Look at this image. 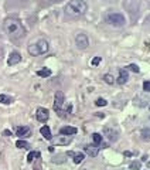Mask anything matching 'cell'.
<instances>
[{
	"mask_svg": "<svg viewBox=\"0 0 150 170\" xmlns=\"http://www.w3.org/2000/svg\"><path fill=\"white\" fill-rule=\"evenodd\" d=\"M4 31L7 33V35L12 40H20L26 35V29L21 24V21L16 18V17H7L3 23Z\"/></svg>",
	"mask_w": 150,
	"mask_h": 170,
	"instance_id": "cell-1",
	"label": "cell"
},
{
	"mask_svg": "<svg viewBox=\"0 0 150 170\" xmlns=\"http://www.w3.org/2000/svg\"><path fill=\"white\" fill-rule=\"evenodd\" d=\"M88 10V4L83 0H71L65 6V13L71 17H79Z\"/></svg>",
	"mask_w": 150,
	"mask_h": 170,
	"instance_id": "cell-2",
	"label": "cell"
},
{
	"mask_svg": "<svg viewBox=\"0 0 150 170\" xmlns=\"http://www.w3.org/2000/svg\"><path fill=\"white\" fill-rule=\"evenodd\" d=\"M50 48L47 40H38L37 43H34L31 46H29V54L30 55H41L44 52H47Z\"/></svg>",
	"mask_w": 150,
	"mask_h": 170,
	"instance_id": "cell-3",
	"label": "cell"
},
{
	"mask_svg": "<svg viewBox=\"0 0 150 170\" xmlns=\"http://www.w3.org/2000/svg\"><path fill=\"white\" fill-rule=\"evenodd\" d=\"M106 21L115 27H123L126 24V20H125V16L120 14V13H109L106 16Z\"/></svg>",
	"mask_w": 150,
	"mask_h": 170,
	"instance_id": "cell-4",
	"label": "cell"
},
{
	"mask_svg": "<svg viewBox=\"0 0 150 170\" xmlns=\"http://www.w3.org/2000/svg\"><path fill=\"white\" fill-rule=\"evenodd\" d=\"M64 103H65V97H64V94H62L61 91H57V92H55V98H54V109L60 114V112H61V108L64 106Z\"/></svg>",
	"mask_w": 150,
	"mask_h": 170,
	"instance_id": "cell-5",
	"label": "cell"
},
{
	"mask_svg": "<svg viewBox=\"0 0 150 170\" xmlns=\"http://www.w3.org/2000/svg\"><path fill=\"white\" fill-rule=\"evenodd\" d=\"M75 44H77V47H78L79 50H85V48L89 46L88 35H86V34H83V33L77 34V37H75Z\"/></svg>",
	"mask_w": 150,
	"mask_h": 170,
	"instance_id": "cell-6",
	"label": "cell"
},
{
	"mask_svg": "<svg viewBox=\"0 0 150 170\" xmlns=\"http://www.w3.org/2000/svg\"><path fill=\"white\" fill-rule=\"evenodd\" d=\"M35 116H37V120H40V122L44 123V122H47L48 118H50V112H48V109H45V108H38Z\"/></svg>",
	"mask_w": 150,
	"mask_h": 170,
	"instance_id": "cell-7",
	"label": "cell"
},
{
	"mask_svg": "<svg viewBox=\"0 0 150 170\" xmlns=\"http://www.w3.org/2000/svg\"><path fill=\"white\" fill-rule=\"evenodd\" d=\"M71 140H72V136H57L55 139H54V143L55 145H62V146H67L71 143Z\"/></svg>",
	"mask_w": 150,
	"mask_h": 170,
	"instance_id": "cell-8",
	"label": "cell"
},
{
	"mask_svg": "<svg viewBox=\"0 0 150 170\" xmlns=\"http://www.w3.org/2000/svg\"><path fill=\"white\" fill-rule=\"evenodd\" d=\"M21 61V55H20V52H17V51H13L12 54H10V57H9V60H7V64L9 65H16Z\"/></svg>",
	"mask_w": 150,
	"mask_h": 170,
	"instance_id": "cell-9",
	"label": "cell"
},
{
	"mask_svg": "<svg viewBox=\"0 0 150 170\" xmlns=\"http://www.w3.org/2000/svg\"><path fill=\"white\" fill-rule=\"evenodd\" d=\"M83 152L86 153V154H89V156H92V157H95V156H98V153H99V148L95 146V145H86V146L83 148Z\"/></svg>",
	"mask_w": 150,
	"mask_h": 170,
	"instance_id": "cell-10",
	"label": "cell"
},
{
	"mask_svg": "<svg viewBox=\"0 0 150 170\" xmlns=\"http://www.w3.org/2000/svg\"><path fill=\"white\" fill-rule=\"evenodd\" d=\"M77 132H78V129L74 128V126H64V128L60 129V135H64V136H72L75 135Z\"/></svg>",
	"mask_w": 150,
	"mask_h": 170,
	"instance_id": "cell-11",
	"label": "cell"
},
{
	"mask_svg": "<svg viewBox=\"0 0 150 170\" xmlns=\"http://www.w3.org/2000/svg\"><path fill=\"white\" fill-rule=\"evenodd\" d=\"M128 80H129V74H128V71L126 69H120L119 71V77H117L116 82L119 85H123L128 82Z\"/></svg>",
	"mask_w": 150,
	"mask_h": 170,
	"instance_id": "cell-12",
	"label": "cell"
},
{
	"mask_svg": "<svg viewBox=\"0 0 150 170\" xmlns=\"http://www.w3.org/2000/svg\"><path fill=\"white\" fill-rule=\"evenodd\" d=\"M16 135L20 137H26L30 135V128L29 126H17L16 128Z\"/></svg>",
	"mask_w": 150,
	"mask_h": 170,
	"instance_id": "cell-13",
	"label": "cell"
},
{
	"mask_svg": "<svg viewBox=\"0 0 150 170\" xmlns=\"http://www.w3.org/2000/svg\"><path fill=\"white\" fill-rule=\"evenodd\" d=\"M103 132H105V135L108 136V139H109L111 142H115L117 139V132L113 131V129H111V128H105Z\"/></svg>",
	"mask_w": 150,
	"mask_h": 170,
	"instance_id": "cell-14",
	"label": "cell"
},
{
	"mask_svg": "<svg viewBox=\"0 0 150 170\" xmlns=\"http://www.w3.org/2000/svg\"><path fill=\"white\" fill-rule=\"evenodd\" d=\"M69 156H72L74 157V163L75 165H79V163H82V160L85 159V156H83V153H72V152H68Z\"/></svg>",
	"mask_w": 150,
	"mask_h": 170,
	"instance_id": "cell-15",
	"label": "cell"
},
{
	"mask_svg": "<svg viewBox=\"0 0 150 170\" xmlns=\"http://www.w3.org/2000/svg\"><path fill=\"white\" fill-rule=\"evenodd\" d=\"M40 133H41V135L44 136V137H45L47 140H51V139H52V135H51V131H50V128H48L47 125H44V126H43V128L40 129Z\"/></svg>",
	"mask_w": 150,
	"mask_h": 170,
	"instance_id": "cell-16",
	"label": "cell"
},
{
	"mask_svg": "<svg viewBox=\"0 0 150 170\" xmlns=\"http://www.w3.org/2000/svg\"><path fill=\"white\" fill-rule=\"evenodd\" d=\"M37 75L38 77H43V78H47L51 75V69L50 68H41L40 71H37Z\"/></svg>",
	"mask_w": 150,
	"mask_h": 170,
	"instance_id": "cell-17",
	"label": "cell"
},
{
	"mask_svg": "<svg viewBox=\"0 0 150 170\" xmlns=\"http://www.w3.org/2000/svg\"><path fill=\"white\" fill-rule=\"evenodd\" d=\"M0 102H1V103H4V105H9V103H12V102H13V98H12V97H9V95L1 94V95H0Z\"/></svg>",
	"mask_w": 150,
	"mask_h": 170,
	"instance_id": "cell-18",
	"label": "cell"
},
{
	"mask_svg": "<svg viewBox=\"0 0 150 170\" xmlns=\"http://www.w3.org/2000/svg\"><path fill=\"white\" fill-rule=\"evenodd\" d=\"M38 157H40V152H30V153H29V156H27V162H29V163H31L33 160L38 159Z\"/></svg>",
	"mask_w": 150,
	"mask_h": 170,
	"instance_id": "cell-19",
	"label": "cell"
},
{
	"mask_svg": "<svg viewBox=\"0 0 150 170\" xmlns=\"http://www.w3.org/2000/svg\"><path fill=\"white\" fill-rule=\"evenodd\" d=\"M16 146L18 148V149H29V148H30L29 142H26V140H17Z\"/></svg>",
	"mask_w": 150,
	"mask_h": 170,
	"instance_id": "cell-20",
	"label": "cell"
},
{
	"mask_svg": "<svg viewBox=\"0 0 150 170\" xmlns=\"http://www.w3.org/2000/svg\"><path fill=\"white\" fill-rule=\"evenodd\" d=\"M92 139H94V145L95 146H99L100 143H102V136L99 133H94L92 135Z\"/></svg>",
	"mask_w": 150,
	"mask_h": 170,
	"instance_id": "cell-21",
	"label": "cell"
},
{
	"mask_svg": "<svg viewBox=\"0 0 150 170\" xmlns=\"http://www.w3.org/2000/svg\"><path fill=\"white\" fill-rule=\"evenodd\" d=\"M103 81L106 82V84L112 85L115 82V78H113V75H111V74H106V75H103Z\"/></svg>",
	"mask_w": 150,
	"mask_h": 170,
	"instance_id": "cell-22",
	"label": "cell"
},
{
	"mask_svg": "<svg viewBox=\"0 0 150 170\" xmlns=\"http://www.w3.org/2000/svg\"><path fill=\"white\" fill-rule=\"evenodd\" d=\"M142 139L143 140H150V129H143L142 131Z\"/></svg>",
	"mask_w": 150,
	"mask_h": 170,
	"instance_id": "cell-23",
	"label": "cell"
},
{
	"mask_svg": "<svg viewBox=\"0 0 150 170\" xmlns=\"http://www.w3.org/2000/svg\"><path fill=\"white\" fill-rule=\"evenodd\" d=\"M129 169L130 170H139L140 169V162H132L129 165Z\"/></svg>",
	"mask_w": 150,
	"mask_h": 170,
	"instance_id": "cell-24",
	"label": "cell"
},
{
	"mask_svg": "<svg viewBox=\"0 0 150 170\" xmlns=\"http://www.w3.org/2000/svg\"><path fill=\"white\" fill-rule=\"evenodd\" d=\"M133 71V72H140V69H139V67L136 65V64H130V65H128L126 67V71Z\"/></svg>",
	"mask_w": 150,
	"mask_h": 170,
	"instance_id": "cell-25",
	"label": "cell"
},
{
	"mask_svg": "<svg viewBox=\"0 0 150 170\" xmlns=\"http://www.w3.org/2000/svg\"><path fill=\"white\" fill-rule=\"evenodd\" d=\"M95 105H96V106H105V105H106V101H105L103 98H98V99L95 101Z\"/></svg>",
	"mask_w": 150,
	"mask_h": 170,
	"instance_id": "cell-26",
	"label": "cell"
},
{
	"mask_svg": "<svg viewBox=\"0 0 150 170\" xmlns=\"http://www.w3.org/2000/svg\"><path fill=\"white\" fill-rule=\"evenodd\" d=\"M143 91L150 92V81H145V82H143Z\"/></svg>",
	"mask_w": 150,
	"mask_h": 170,
	"instance_id": "cell-27",
	"label": "cell"
},
{
	"mask_svg": "<svg viewBox=\"0 0 150 170\" xmlns=\"http://www.w3.org/2000/svg\"><path fill=\"white\" fill-rule=\"evenodd\" d=\"M100 63V57H95L94 60H92V65H98Z\"/></svg>",
	"mask_w": 150,
	"mask_h": 170,
	"instance_id": "cell-28",
	"label": "cell"
},
{
	"mask_svg": "<svg viewBox=\"0 0 150 170\" xmlns=\"http://www.w3.org/2000/svg\"><path fill=\"white\" fill-rule=\"evenodd\" d=\"M3 133H4V136H12V132H10V131H4Z\"/></svg>",
	"mask_w": 150,
	"mask_h": 170,
	"instance_id": "cell-29",
	"label": "cell"
},
{
	"mask_svg": "<svg viewBox=\"0 0 150 170\" xmlns=\"http://www.w3.org/2000/svg\"><path fill=\"white\" fill-rule=\"evenodd\" d=\"M132 154H136V153H132V152H125V156H132Z\"/></svg>",
	"mask_w": 150,
	"mask_h": 170,
	"instance_id": "cell-30",
	"label": "cell"
}]
</instances>
